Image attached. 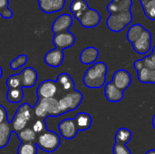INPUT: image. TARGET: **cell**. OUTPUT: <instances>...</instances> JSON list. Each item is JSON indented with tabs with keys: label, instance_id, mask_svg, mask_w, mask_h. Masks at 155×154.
<instances>
[{
	"label": "cell",
	"instance_id": "1",
	"mask_svg": "<svg viewBox=\"0 0 155 154\" xmlns=\"http://www.w3.org/2000/svg\"><path fill=\"white\" fill-rule=\"evenodd\" d=\"M107 65L104 62H96L89 67L83 78L84 86L91 89H98L106 83Z\"/></svg>",
	"mask_w": 155,
	"mask_h": 154
},
{
	"label": "cell",
	"instance_id": "2",
	"mask_svg": "<svg viewBox=\"0 0 155 154\" xmlns=\"http://www.w3.org/2000/svg\"><path fill=\"white\" fill-rule=\"evenodd\" d=\"M35 116L40 119H45L48 116L57 117L62 115L59 103L56 98L51 99H38V102L33 107Z\"/></svg>",
	"mask_w": 155,
	"mask_h": 154
},
{
	"label": "cell",
	"instance_id": "3",
	"mask_svg": "<svg viewBox=\"0 0 155 154\" xmlns=\"http://www.w3.org/2000/svg\"><path fill=\"white\" fill-rule=\"evenodd\" d=\"M34 115L35 113L33 107H31L28 103H22L16 109L15 114L10 122L13 133H16L28 127V123L32 122Z\"/></svg>",
	"mask_w": 155,
	"mask_h": 154
},
{
	"label": "cell",
	"instance_id": "4",
	"mask_svg": "<svg viewBox=\"0 0 155 154\" xmlns=\"http://www.w3.org/2000/svg\"><path fill=\"white\" fill-rule=\"evenodd\" d=\"M35 143L37 147L42 151L46 152H53L59 148L61 144V139L56 133L46 130L43 133L37 135Z\"/></svg>",
	"mask_w": 155,
	"mask_h": 154
},
{
	"label": "cell",
	"instance_id": "5",
	"mask_svg": "<svg viewBox=\"0 0 155 154\" xmlns=\"http://www.w3.org/2000/svg\"><path fill=\"white\" fill-rule=\"evenodd\" d=\"M83 101V93L80 91L74 90L70 93L63 94L58 100L61 113H66L78 108Z\"/></svg>",
	"mask_w": 155,
	"mask_h": 154
},
{
	"label": "cell",
	"instance_id": "6",
	"mask_svg": "<svg viewBox=\"0 0 155 154\" xmlns=\"http://www.w3.org/2000/svg\"><path fill=\"white\" fill-rule=\"evenodd\" d=\"M132 21H133L132 11L111 14L106 20V25L111 31L114 33H118L123 31L128 25L132 23Z\"/></svg>",
	"mask_w": 155,
	"mask_h": 154
},
{
	"label": "cell",
	"instance_id": "7",
	"mask_svg": "<svg viewBox=\"0 0 155 154\" xmlns=\"http://www.w3.org/2000/svg\"><path fill=\"white\" fill-rule=\"evenodd\" d=\"M36 94L38 99H51L55 98L59 94V87L55 81L45 80L40 83L36 89Z\"/></svg>",
	"mask_w": 155,
	"mask_h": 154
},
{
	"label": "cell",
	"instance_id": "8",
	"mask_svg": "<svg viewBox=\"0 0 155 154\" xmlns=\"http://www.w3.org/2000/svg\"><path fill=\"white\" fill-rule=\"evenodd\" d=\"M133 48L134 50L140 54H147L151 48H152V34L149 30L145 29L142 35L134 43Z\"/></svg>",
	"mask_w": 155,
	"mask_h": 154
},
{
	"label": "cell",
	"instance_id": "9",
	"mask_svg": "<svg viewBox=\"0 0 155 154\" xmlns=\"http://www.w3.org/2000/svg\"><path fill=\"white\" fill-rule=\"evenodd\" d=\"M81 25L85 28H93L97 26L101 22L100 13L93 8H88L78 19Z\"/></svg>",
	"mask_w": 155,
	"mask_h": 154
},
{
	"label": "cell",
	"instance_id": "10",
	"mask_svg": "<svg viewBox=\"0 0 155 154\" xmlns=\"http://www.w3.org/2000/svg\"><path fill=\"white\" fill-rule=\"evenodd\" d=\"M75 43V36L74 34L70 33L69 31L55 34L53 37V44H54L55 48L64 50L70 48Z\"/></svg>",
	"mask_w": 155,
	"mask_h": 154
},
{
	"label": "cell",
	"instance_id": "11",
	"mask_svg": "<svg viewBox=\"0 0 155 154\" xmlns=\"http://www.w3.org/2000/svg\"><path fill=\"white\" fill-rule=\"evenodd\" d=\"M58 131L63 138L65 140H72L77 134V127L74 119L67 118L62 120L58 124Z\"/></svg>",
	"mask_w": 155,
	"mask_h": 154
},
{
	"label": "cell",
	"instance_id": "12",
	"mask_svg": "<svg viewBox=\"0 0 155 154\" xmlns=\"http://www.w3.org/2000/svg\"><path fill=\"white\" fill-rule=\"evenodd\" d=\"M111 82L117 88L124 92L132 84V76L127 70L119 69L114 74L113 79Z\"/></svg>",
	"mask_w": 155,
	"mask_h": 154
},
{
	"label": "cell",
	"instance_id": "13",
	"mask_svg": "<svg viewBox=\"0 0 155 154\" xmlns=\"http://www.w3.org/2000/svg\"><path fill=\"white\" fill-rule=\"evenodd\" d=\"M73 25V17L69 14H62L60 15L52 25L53 33L59 34L64 33L69 30L71 25Z\"/></svg>",
	"mask_w": 155,
	"mask_h": 154
},
{
	"label": "cell",
	"instance_id": "14",
	"mask_svg": "<svg viewBox=\"0 0 155 154\" xmlns=\"http://www.w3.org/2000/svg\"><path fill=\"white\" fill-rule=\"evenodd\" d=\"M40 9L45 14H52L61 11L66 0H37Z\"/></svg>",
	"mask_w": 155,
	"mask_h": 154
},
{
	"label": "cell",
	"instance_id": "15",
	"mask_svg": "<svg viewBox=\"0 0 155 154\" xmlns=\"http://www.w3.org/2000/svg\"><path fill=\"white\" fill-rule=\"evenodd\" d=\"M64 59V54L63 50L54 48L53 50L48 51L45 54L44 61L48 66L55 68V67L60 66L63 64Z\"/></svg>",
	"mask_w": 155,
	"mask_h": 154
},
{
	"label": "cell",
	"instance_id": "16",
	"mask_svg": "<svg viewBox=\"0 0 155 154\" xmlns=\"http://www.w3.org/2000/svg\"><path fill=\"white\" fill-rule=\"evenodd\" d=\"M58 87H59V93L62 92L64 93H70L74 90H75V84L72 77L66 74V73H61L55 80Z\"/></svg>",
	"mask_w": 155,
	"mask_h": 154
},
{
	"label": "cell",
	"instance_id": "17",
	"mask_svg": "<svg viewBox=\"0 0 155 154\" xmlns=\"http://www.w3.org/2000/svg\"><path fill=\"white\" fill-rule=\"evenodd\" d=\"M124 92L117 88L112 82H109L104 86V95L107 101L117 103L123 100Z\"/></svg>",
	"mask_w": 155,
	"mask_h": 154
},
{
	"label": "cell",
	"instance_id": "18",
	"mask_svg": "<svg viewBox=\"0 0 155 154\" xmlns=\"http://www.w3.org/2000/svg\"><path fill=\"white\" fill-rule=\"evenodd\" d=\"M133 0H112L107 5V10L111 14L131 11Z\"/></svg>",
	"mask_w": 155,
	"mask_h": 154
},
{
	"label": "cell",
	"instance_id": "19",
	"mask_svg": "<svg viewBox=\"0 0 155 154\" xmlns=\"http://www.w3.org/2000/svg\"><path fill=\"white\" fill-rule=\"evenodd\" d=\"M20 74L22 78V88L33 87L37 82L38 74L33 67H25L22 72H20Z\"/></svg>",
	"mask_w": 155,
	"mask_h": 154
},
{
	"label": "cell",
	"instance_id": "20",
	"mask_svg": "<svg viewBox=\"0 0 155 154\" xmlns=\"http://www.w3.org/2000/svg\"><path fill=\"white\" fill-rule=\"evenodd\" d=\"M99 56V51L94 46H88L80 54V62L84 64H94Z\"/></svg>",
	"mask_w": 155,
	"mask_h": 154
},
{
	"label": "cell",
	"instance_id": "21",
	"mask_svg": "<svg viewBox=\"0 0 155 154\" xmlns=\"http://www.w3.org/2000/svg\"><path fill=\"white\" fill-rule=\"evenodd\" d=\"M74 121L75 123V125L78 131H86L92 125V117L87 113H77L74 116Z\"/></svg>",
	"mask_w": 155,
	"mask_h": 154
},
{
	"label": "cell",
	"instance_id": "22",
	"mask_svg": "<svg viewBox=\"0 0 155 154\" xmlns=\"http://www.w3.org/2000/svg\"><path fill=\"white\" fill-rule=\"evenodd\" d=\"M69 8L74 16L78 20L81 15L89 8V5L85 0H73L70 3Z\"/></svg>",
	"mask_w": 155,
	"mask_h": 154
},
{
	"label": "cell",
	"instance_id": "23",
	"mask_svg": "<svg viewBox=\"0 0 155 154\" xmlns=\"http://www.w3.org/2000/svg\"><path fill=\"white\" fill-rule=\"evenodd\" d=\"M12 133L13 130L8 121L0 124V149L7 145Z\"/></svg>",
	"mask_w": 155,
	"mask_h": 154
},
{
	"label": "cell",
	"instance_id": "24",
	"mask_svg": "<svg viewBox=\"0 0 155 154\" xmlns=\"http://www.w3.org/2000/svg\"><path fill=\"white\" fill-rule=\"evenodd\" d=\"M144 30H145V28L140 24H134V25H131L127 31V34H126L127 40L131 44H134L142 35V34Z\"/></svg>",
	"mask_w": 155,
	"mask_h": 154
},
{
	"label": "cell",
	"instance_id": "25",
	"mask_svg": "<svg viewBox=\"0 0 155 154\" xmlns=\"http://www.w3.org/2000/svg\"><path fill=\"white\" fill-rule=\"evenodd\" d=\"M16 135H17L19 141L21 142V143H35L36 137H37V134L33 131V129L31 127H26L24 130H22L21 132L16 133Z\"/></svg>",
	"mask_w": 155,
	"mask_h": 154
},
{
	"label": "cell",
	"instance_id": "26",
	"mask_svg": "<svg viewBox=\"0 0 155 154\" xmlns=\"http://www.w3.org/2000/svg\"><path fill=\"white\" fill-rule=\"evenodd\" d=\"M24 95L23 88L8 89L6 93V100L11 103H19L24 99Z\"/></svg>",
	"mask_w": 155,
	"mask_h": 154
},
{
	"label": "cell",
	"instance_id": "27",
	"mask_svg": "<svg viewBox=\"0 0 155 154\" xmlns=\"http://www.w3.org/2000/svg\"><path fill=\"white\" fill-rule=\"evenodd\" d=\"M138 80L143 84H155V70H149L143 67L137 73Z\"/></svg>",
	"mask_w": 155,
	"mask_h": 154
},
{
	"label": "cell",
	"instance_id": "28",
	"mask_svg": "<svg viewBox=\"0 0 155 154\" xmlns=\"http://www.w3.org/2000/svg\"><path fill=\"white\" fill-rule=\"evenodd\" d=\"M133 138V133L132 132L127 129V128H120L117 130L116 133H115V143H124V144H127L128 143L131 142Z\"/></svg>",
	"mask_w": 155,
	"mask_h": 154
},
{
	"label": "cell",
	"instance_id": "29",
	"mask_svg": "<svg viewBox=\"0 0 155 154\" xmlns=\"http://www.w3.org/2000/svg\"><path fill=\"white\" fill-rule=\"evenodd\" d=\"M144 15L150 20H155V0H146L142 3Z\"/></svg>",
	"mask_w": 155,
	"mask_h": 154
},
{
	"label": "cell",
	"instance_id": "30",
	"mask_svg": "<svg viewBox=\"0 0 155 154\" xmlns=\"http://www.w3.org/2000/svg\"><path fill=\"white\" fill-rule=\"evenodd\" d=\"M37 148L35 143H23L17 149V154H37Z\"/></svg>",
	"mask_w": 155,
	"mask_h": 154
},
{
	"label": "cell",
	"instance_id": "31",
	"mask_svg": "<svg viewBox=\"0 0 155 154\" xmlns=\"http://www.w3.org/2000/svg\"><path fill=\"white\" fill-rule=\"evenodd\" d=\"M5 84L8 87V89H16V88H22V78L20 73L17 74H12L10 75L6 81Z\"/></svg>",
	"mask_w": 155,
	"mask_h": 154
},
{
	"label": "cell",
	"instance_id": "32",
	"mask_svg": "<svg viewBox=\"0 0 155 154\" xmlns=\"http://www.w3.org/2000/svg\"><path fill=\"white\" fill-rule=\"evenodd\" d=\"M31 128L33 129V131L37 134H41L44 132H45L47 130V126H46V120L45 119H40V118H36L33 123Z\"/></svg>",
	"mask_w": 155,
	"mask_h": 154
},
{
	"label": "cell",
	"instance_id": "33",
	"mask_svg": "<svg viewBox=\"0 0 155 154\" xmlns=\"http://www.w3.org/2000/svg\"><path fill=\"white\" fill-rule=\"evenodd\" d=\"M27 60H28L27 55H26V54H22L18 55L16 58L13 59V60L10 62L9 66H10V68H11L12 70L15 71V70H17V69L21 68L22 66L25 65V64L27 63Z\"/></svg>",
	"mask_w": 155,
	"mask_h": 154
},
{
	"label": "cell",
	"instance_id": "34",
	"mask_svg": "<svg viewBox=\"0 0 155 154\" xmlns=\"http://www.w3.org/2000/svg\"><path fill=\"white\" fill-rule=\"evenodd\" d=\"M113 151H114V154H132L131 151L126 146V144L120 143H114Z\"/></svg>",
	"mask_w": 155,
	"mask_h": 154
},
{
	"label": "cell",
	"instance_id": "35",
	"mask_svg": "<svg viewBox=\"0 0 155 154\" xmlns=\"http://www.w3.org/2000/svg\"><path fill=\"white\" fill-rule=\"evenodd\" d=\"M143 66L149 70H155V64L153 62V60L151 59L150 55L143 57Z\"/></svg>",
	"mask_w": 155,
	"mask_h": 154
},
{
	"label": "cell",
	"instance_id": "36",
	"mask_svg": "<svg viewBox=\"0 0 155 154\" xmlns=\"http://www.w3.org/2000/svg\"><path fill=\"white\" fill-rule=\"evenodd\" d=\"M7 121V113L3 105L0 104V124Z\"/></svg>",
	"mask_w": 155,
	"mask_h": 154
},
{
	"label": "cell",
	"instance_id": "37",
	"mask_svg": "<svg viewBox=\"0 0 155 154\" xmlns=\"http://www.w3.org/2000/svg\"><path fill=\"white\" fill-rule=\"evenodd\" d=\"M0 15H1L2 17L5 18V19H9V18H12V17H13V12H12V10H11L9 7H6V8H5V9L1 12Z\"/></svg>",
	"mask_w": 155,
	"mask_h": 154
},
{
	"label": "cell",
	"instance_id": "38",
	"mask_svg": "<svg viewBox=\"0 0 155 154\" xmlns=\"http://www.w3.org/2000/svg\"><path fill=\"white\" fill-rule=\"evenodd\" d=\"M134 66L135 70L137 71V73H138V72H140V71L144 67V66H143V60H142V59H140V60L135 61V62H134Z\"/></svg>",
	"mask_w": 155,
	"mask_h": 154
},
{
	"label": "cell",
	"instance_id": "39",
	"mask_svg": "<svg viewBox=\"0 0 155 154\" xmlns=\"http://www.w3.org/2000/svg\"><path fill=\"white\" fill-rule=\"evenodd\" d=\"M8 5H9V0H0V14L5 8L8 7Z\"/></svg>",
	"mask_w": 155,
	"mask_h": 154
},
{
	"label": "cell",
	"instance_id": "40",
	"mask_svg": "<svg viewBox=\"0 0 155 154\" xmlns=\"http://www.w3.org/2000/svg\"><path fill=\"white\" fill-rule=\"evenodd\" d=\"M145 154H155V150L154 149H153V150H149L148 152H146V153Z\"/></svg>",
	"mask_w": 155,
	"mask_h": 154
},
{
	"label": "cell",
	"instance_id": "41",
	"mask_svg": "<svg viewBox=\"0 0 155 154\" xmlns=\"http://www.w3.org/2000/svg\"><path fill=\"white\" fill-rule=\"evenodd\" d=\"M153 128H154L155 130V114L153 115Z\"/></svg>",
	"mask_w": 155,
	"mask_h": 154
},
{
	"label": "cell",
	"instance_id": "42",
	"mask_svg": "<svg viewBox=\"0 0 155 154\" xmlns=\"http://www.w3.org/2000/svg\"><path fill=\"white\" fill-rule=\"evenodd\" d=\"M2 75H3V70H2V67L0 66V79L2 77Z\"/></svg>",
	"mask_w": 155,
	"mask_h": 154
},
{
	"label": "cell",
	"instance_id": "43",
	"mask_svg": "<svg viewBox=\"0 0 155 154\" xmlns=\"http://www.w3.org/2000/svg\"><path fill=\"white\" fill-rule=\"evenodd\" d=\"M152 54H153V55H154V56H155V46L153 47V52H152Z\"/></svg>",
	"mask_w": 155,
	"mask_h": 154
},
{
	"label": "cell",
	"instance_id": "44",
	"mask_svg": "<svg viewBox=\"0 0 155 154\" xmlns=\"http://www.w3.org/2000/svg\"><path fill=\"white\" fill-rule=\"evenodd\" d=\"M141 1V3H143V2H144V1H146V0H140Z\"/></svg>",
	"mask_w": 155,
	"mask_h": 154
}]
</instances>
